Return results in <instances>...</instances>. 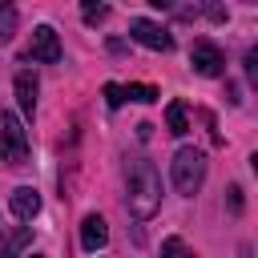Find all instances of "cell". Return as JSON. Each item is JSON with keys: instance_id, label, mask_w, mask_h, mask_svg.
I'll return each instance as SVG.
<instances>
[{"instance_id": "ac0fdd59", "label": "cell", "mask_w": 258, "mask_h": 258, "mask_svg": "<svg viewBox=\"0 0 258 258\" xmlns=\"http://www.w3.org/2000/svg\"><path fill=\"white\" fill-rule=\"evenodd\" d=\"M32 258H40V254H32Z\"/></svg>"}, {"instance_id": "4fadbf2b", "label": "cell", "mask_w": 258, "mask_h": 258, "mask_svg": "<svg viewBox=\"0 0 258 258\" xmlns=\"http://www.w3.org/2000/svg\"><path fill=\"white\" fill-rule=\"evenodd\" d=\"M161 258H198V254H194L181 238H165V242H161Z\"/></svg>"}, {"instance_id": "30bf717a", "label": "cell", "mask_w": 258, "mask_h": 258, "mask_svg": "<svg viewBox=\"0 0 258 258\" xmlns=\"http://www.w3.org/2000/svg\"><path fill=\"white\" fill-rule=\"evenodd\" d=\"M32 242V230L28 226H16L8 234H0V258H20V250Z\"/></svg>"}, {"instance_id": "5bb4252c", "label": "cell", "mask_w": 258, "mask_h": 258, "mask_svg": "<svg viewBox=\"0 0 258 258\" xmlns=\"http://www.w3.org/2000/svg\"><path fill=\"white\" fill-rule=\"evenodd\" d=\"M81 16H85L89 24H97V20H105V16H109V8H105V4H85V8H81Z\"/></svg>"}, {"instance_id": "3957f363", "label": "cell", "mask_w": 258, "mask_h": 258, "mask_svg": "<svg viewBox=\"0 0 258 258\" xmlns=\"http://www.w3.org/2000/svg\"><path fill=\"white\" fill-rule=\"evenodd\" d=\"M0 161H8V165L28 161V133L16 113H0Z\"/></svg>"}, {"instance_id": "ba28073f", "label": "cell", "mask_w": 258, "mask_h": 258, "mask_svg": "<svg viewBox=\"0 0 258 258\" xmlns=\"http://www.w3.org/2000/svg\"><path fill=\"white\" fill-rule=\"evenodd\" d=\"M8 206H12V214H16L20 222H32V218L40 214V194H36L32 185H16L12 198H8Z\"/></svg>"}, {"instance_id": "e0dca14e", "label": "cell", "mask_w": 258, "mask_h": 258, "mask_svg": "<svg viewBox=\"0 0 258 258\" xmlns=\"http://www.w3.org/2000/svg\"><path fill=\"white\" fill-rule=\"evenodd\" d=\"M8 12H12V8H8V4H4V0H0V16H8Z\"/></svg>"}, {"instance_id": "7c38bea8", "label": "cell", "mask_w": 258, "mask_h": 258, "mask_svg": "<svg viewBox=\"0 0 258 258\" xmlns=\"http://www.w3.org/2000/svg\"><path fill=\"white\" fill-rule=\"evenodd\" d=\"M121 89H125V101H141V105H153L161 97L153 85H121Z\"/></svg>"}, {"instance_id": "8992f818", "label": "cell", "mask_w": 258, "mask_h": 258, "mask_svg": "<svg viewBox=\"0 0 258 258\" xmlns=\"http://www.w3.org/2000/svg\"><path fill=\"white\" fill-rule=\"evenodd\" d=\"M60 52H64V48H60L56 32H52L48 24H36V28H32V56H36V60H44V64H56V60H60Z\"/></svg>"}, {"instance_id": "52a82bcc", "label": "cell", "mask_w": 258, "mask_h": 258, "mask_svg": "<svg viewBox=\"0 0 258 258\" xmlns=\"http://www.w3.org/2000/svg\"><path fill=\"white\" fill-rule=\"evenodd\" d=\"M105 242H109L105 218H101V214H85V222H81V250L97 254V250H105Z\"/></svg>"}, {"instance_id": "9c48e42d", "label": "cell", "mask_w": 258, "mask_h": 258, "mask_svg": "<svg viewBox=\"0 0 258 258\" xmlns=\"http://www.w3.org/2000/svg\"><path fill=\"white\" fill-rule=\"evenodd\" d=\"M16 105L24 117L36 113V77L32 73H16Z\"/></svg>"}, {"instance_id": "9a60e30c", "label": "cell", "mask_w": 258, "mask_h": 258, "mask_svg": "<svg viewBox=\"0 0 258 258\" xmlns=\"http://www.w3.org/2000/svg\"><path fill=\"white\" fill-rule=\"evenodd\" d=\"M105 101H109V109H117V105H125V89L109 81V85H105Z\"/></svg>"}, {"instance_id": "277c9868", "label": "cell", "mask_w": 258, "mask_h": 258, "mask_svg": "<svg viewBox=\"0 0 258 258\" xmlns=\"http://www.w3.org/2000/svg\"><path fill=\"white\" fill-rule=\"evenodd\" d=\"M129 36H133L137 44L153 48V52H169V48H173V36H169L161 24L145 20V16H133V20H129Z\"/></svg>"}, {"instance_id": "7a4b0ae2", "label": "cell", "mask_w": 258, "mask_h": 258, "mask_svg": "<svg viewBox=\"0 0 258 258\" xmlns=\"http://www.w3.org/2000/svg\"><path fill=\"white\" fill-rule=\"evenodd\" d=\"M169 177H173V189L177 194L194 198L202 189V181H206V153L194 149V145H181L173 153V161H169Z\"/></svg>"}, {"instance_id": "8fae6325", "label": "cell", "mask_w": 258, "mask_h": 258, "mask_svg": "<svg viewBox=\"0 0 258 258\" xmlns=\"http://www.w3.org/2000/svg\"><path fill=\"white\" fill-rule=\"evenodd\" d=\"M165 125H169V133H189V113H185V101H169L165 105Z\"/></svg>"}, {"instance_id": "2e32d148", "label": "cell", "mask_w": 258, "mask_h": 258, "mask_svg": "<svg viewBox=\"0 0 258 258\" xmlns=\"http://www.w3.org/2000/svg\"><path fill=\"white\" fill-rule=\"evenodd\" d=\"M226 206H230V214H242V185L226 189Z\"/></svg>"}, {"instance_id": "5b68a950", "label": "cell", "mask_w": 258, "mask_h": 258, "mask_svg": "<svg viewBox=\"0 0 258 258\" xmlns=\"http://www.w3.org/2000/svg\"><path fill=\"white\" fill-rule=\"evenodd\" d=\"M189 64H194V73H202V77H222V73H226V56H222V48H218L214 40H194Z\"/></svg>"}, {"instance_id": "6da1fadb", "label": "cell", "mask_w": 258, "mask_h": 258, "mask_svg": "<svg viewBox=\"0 0 258 258\" xmlns=\"http://www.w3.org/2000/svg\"><path fill=\"white\" fill-rule=\"evenodd\" d=\"M125 206L133 218H153L161 210V173L153 169V161H133L129 165V185H125Z\"/></svg>"}]
</instances>
